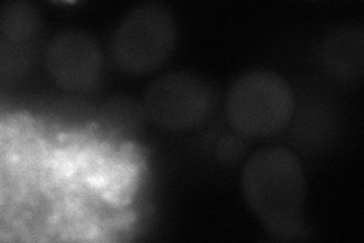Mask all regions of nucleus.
Returning a JSON list of instances; mask_svg holds the SVG:
<instances>
[{"instance_id":"2","label":"nucleus","mask_w":364,"mask_h":243,"mask_svg":"<svg viewBox=\"0 0 364 243\" xmlns=\"http://www.w3.org/2000/svg\"><path fill=\"white\" fill-rule=\"evenodd\" d=\"M226 119L245 137L266 138L290 123L294 95L279 73L258 68L238 76L226 91Z\"/></svg>"},{"instance_id":"1","label":"nucleus","mask_w":364,"mask_h":243,"mask_svg":"<svg viewBox=\"0 0 364 243\" xmlns=\"http://www.w3.org/2000/svg\"><path fill=\"white\" fill-rule=\"evenodd\" d=\"M242 190L249 208L270 236L291 240L302 234L305 172L290 149L269 146L255 150L243 166Z\"/></svg>"},{"instance_id":"7","label":"nucleus","mask_w":364,"mask_h":243,"mask_svg":"<svg viewBox=\"0 0 364 243\" xmlns=\"http://www.w3.org/2000/svg\"><path fill=\"white\" fill-rule=\"evenodd\" d=\"M43 28L40 11L26 0L8 2L0 13V33L2 43L23 44L37 37Z\"/></svg>"},{"instance_id":"4","label":"nucleus","mask_w":364,"mask_h":243,"mask_svg":"<svg viewBox=\"0 0 364 243\" xmlns=\"http://www.w3.org/2000/svg\"><path fill=\"white\" fill-rule=\"evenodd\" d=\"M144 111L152 122L168 131H188L208 118L214 108L211 86L196 73L170 72L147 86Z\"/></svg>"},{"instance_id":"6","label":"nucleus","mask_w":364,"mask_h":243,"mask_svg":"<svg viewBox=\"0 0 364 243\" xmlns=\"http://www.w3.org/2000/svg\"><path fill=\"white\" fill-rule=\"evenodd\" d=\"M321 60L338 79H361L364 72V33L360 26L343 25L333 29L321 46Z\"/></svg>"},{"instance_id":"5","label":"nucleus","mask_w":364,"mask_h":243,"mask_svg":"<svg viewBox=\"0 0 364 243\" xmlns=\"http://www.w3.org/2000/svg\"><path fill=\"white\" fill-rule=\"evenodd\" d=\"M43 61L53 83L72 93H84L93 88L104 68L97 40L81 29L55 33L46 44Z\"/></svg>"},{"instance_id":"3","label":"nucleus","mask_w":364,"mask_h":243,"mask_svg":"<svg viewBox=\"0 0 364 243\" xmlns=\"http://www.w3.org/2000/svg\"><path fill=\"white\" fill-rule=\"evenodd\" d=\"M176 40L172 11L159 2H143L129 9L114 31L112 60L127 73H152L173 53Z\"/></svg>"}]
</instances>
